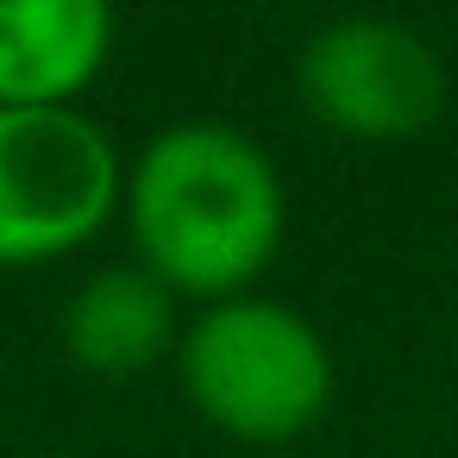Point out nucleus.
Wrapping results in <instances>:
<instances>
[{"label": "nucleus", "instance_id": "nucleus-1", "mask_svg": "<svg viewBox=\"0 0 458 458\" xmlns=\"http://www.w3.org/2000/svg\"><path fill=\"white\" fill-rule=\"evenodd\" d=\"M120 226L132 264L176 301L251 295L276 264L289 201L270 151L226 120H176L126 157Z\"/></svg>", "mask_w": 458, "mask_h": 458}, {"label": "nucleus", "instance_id": "nucleus-2", "mask_svg": "<svg viewBox=\"0 0 458 458\" xmlns=\"http://www.w3.org/2000/svg\"><path fill=\"white\" fill-rule=\"evenodd\" d=\"M176 377L189 408L214 433L251 445V458L314 433L320 414L333 408L327 333L301 308L258 289L233 301H208L195 308V320H182Z\"/></svg>", "mask_w": 458, "mask_h": 458}, {"label": "nucleus", "instance_id": "nucleus-3", "mask_svg": "<svg viewBox=\"0 0 458 458\" xmlns=\"http://www.w3.org/2000/svg\"><path fill=\"white\" fill-rule=\"evenodd\" d=\"M126 157L89 107H0V270H38L120 220Z\"/></svg>", "mask_w": 458, "mask_h": 458}, {"label": "nucleus", "instance_id": "nucleus-4", "mask_svg": "<svg viewBox=\"0 0 458 458\" xmlns=\"http://www.w3.org/2000/svg\"><path fill=\"white\" fill-rule=\"evenodd\" d=\"M295 95L308 120L352 145H402L445 114V64L414 26L345 13L308 32L295 57Z\"/></svg>", "mask_w": 458, "mask_h": 458}, {"label": "nucleus", "instance_id": "nucleus-5", "mask_svg": "<svg viewBox=\"0 0 458 458\" xmlns=\"http://www.w3.org/2000/svg\"><path fill=\"white\" fill-rule=\"evenodd\" d=\"M114 57V0H0V107H82Z\"/></svg>", "mask_w": 458, "mask_h": 458}, {"label": "nucleus", "instance_id": "nucleus-6", "mask_svg": "<svg viewBox=\"0 0 458 458\" xmlns=\"http://www.w3.org/2000/svg\"><path fill=\"white\" fill-rule=\"evenodd\" d=\"M57 339H64L76 370H89L101 383H126V377H145L164 358H176V345H182V301L151 270L107 264V270H89L70 289Z\"/></svg>", "mask_w": 458, "mask_h": 458}, {"label": "nucleus", "instance_id": "nucleus-7", "mask_svg": "<svg viewBox=\"0 0 458 458\" xmlns=\"http://www.w3.org/2000/svg\"><path fill=\"white\" fill-rule=\"evenodd\" d=\"M258 458H289V452H258Z\"/></svg>", "mask_w": 458, "mask_h": 458}]
</instances>
